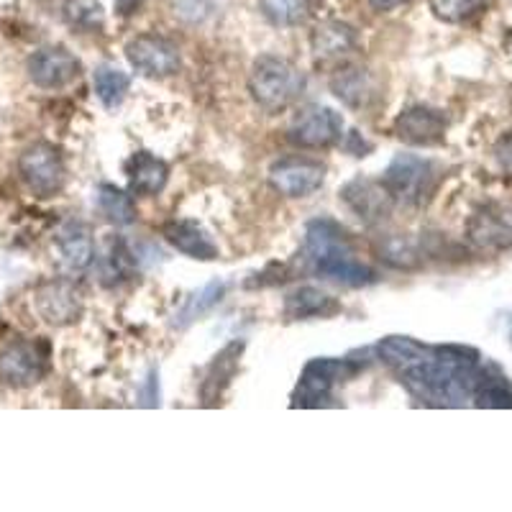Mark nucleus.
I'll return each instance as SVG.
<instances>
[{"label":"nucleus","mask_w":512,"mask_h":512,"mask_svg":"<svg viewBox=\"0 0 512 512\" xmlns=\"http://www.w3.org/2000/svg\"><path fill=\"white\" fill-rule=\"evenodd\" d=\"M303 254L310 272L323 280L346 287H367L377 282V272L356 256L346 228L331 218H318L308 223Z\"/></svg>","instance_id":"1"},{"label":"nucleus","mask_w":512,"mask_h":512,"mask_svg":"<svg viewBox=\"0 0 512 512\" xmlns=\"http://www.w3.org/2000/svg\"><path fill=\"white\" fill-rule=\"evenodd\" d=\"M251 98L262 105L264 111H285L305 90V75L295 64L277 54L256 57L249 72Z\"/></svg>","instance_id":"2"},{"label":"nucleus","mask_w":512,"mask_h":512,"mask_svg":"<svg viewBox=\"0 0 512 512\" xmlns=\"http://www.w3.org/2000/svg\"><path fill=\"white\" fill-rule=\"evenodd\" d=\"M438 182V169L431 159L418 157V154H397L384 169L382 185L392 195L395 203L413 205L420 208L431 200L433 190Z\"/></svg>","instance_id":"3"},{"label":"nucleus","mask_w":512,"mask_h":512,"mask_svg":"<svg viewBox=\"0 0 512 512\" xmlns=\"http://www.w3.org/2000/svg\"><path fill=\"white\" fill-rule=\"evenodd\" d=\"M18 175L36 198H54L67 182V164L62 149L49 141H36L26 146L18 157Z\"/></svg>","instance_id":"4"},{"label":"nucleus","mask_w":512,"mask_h":512,"mask_svg":"<svg viewBox=\"0 0 512 512\" xmlns=\"http://www.w3.org/2000/svg\"><path fill=\"white\" fill-rule=\"evenodd\" d=\"M359 364L351 359H313L305 364L297 390L292 395V405L300 408H318L331 397L338 384L354 379Z\"/></svg>","instance_id":"5"},{"label":"nucleus","mask_w":512,"mask_h":512,"mask_svg":"<svg viewBox=\"0 0 512 512\" xmlns=\"http://www.w3.org/2000/svg\"><path fill=\"white\" fill-rule=\"evenodd\" d=\"M287 139L300 149H331L344 139V118L328 105L310 103L295 113Z\"/></svg>","instance_id":"6"},{"label":"nucleus","mask_w":512,"mask_h":512,"mask_svg":"<svg viewBox=\"0 0 512 512\" xmlns=\"http://www.w3.org/2000/svg\"><path fill=\"white\" fill-rule=\"evenodd\" d=\"M128 64L149 80H164L180 72L182 54L175 41L159 34H139L126 44Z\"/></svg>","instance_id":"7"},{"label":"nucleus","mask_w":512,"mask_h":512,"mask_svg":"<svg viewBox=\"0 0 512 512\" xmlns=\"http://www.w3.org/2000/svg\"><path fill=\"white\" fill-rule=\"evenodd\" d=\"M49 369L47 346L39 341H16L0 354V384L11 390H29Z\"/></svg>","instance_id":"8"},{"label":"nucleus","mask_w":512,"mask_h":512,"mask_svg":"<svg viewBox=\"0 0 512 512\" xmlns=\"http://www.w3.org/2000/svg\"><path fill=\"white\" fill-rule=\"evenodd\" d=\"M328 167L318 159L287 157L269 167V185L285 198H308L323 187Z\"/></svg>","instance_id":"9"},{"label":"nucleus","mask_w":512,"mask_h":512,"mask_svg":"<svg viewBox=\"0 0 512 512\" xmlns=\"http://www.w3.org/2000/svg\"><path fill=\"white\" fill-rule=\"evenodd\" d=\"M34 308L44 323L54 328L72 326L82 318V295L70 280L41 282L34 292Z\"/></svg>","instance_id":"10"},{"label":"nucleus","mask_w":512,"mask_h":512,"mask_svg":"<svg viewBox=\"0 0 512 512\" xmlns=\"http://www.w3.org/2000/svg\"><path fill=\"white\" fill-rule=\"evenodd\" d=\"M29 80L41 90H62L80 77L82 64L70 49L41 47L26 62Z\"/></svg>","instance_id":"11"},{"label":"nucleus","mask_w":512,"mask_h":512,"mask_svg":"<svg viewBox=\"0 0 512 512\" xmlns=\"http://www.w3.org/2000/svg\"><path fill=\"white\" fill-rule=\"evenodd\" d=\"M466 236L479 249H507L512 246V205L487 203L469 218Z\"/></svg>","instance_id":"12"},{"label":"nucleus","mask_w":512,"mask_h":512,"mask_svg":"<svg viewBox=\"0 0 512 512\" xmlns=\"http://www.w3.org/2000/svg\"><path fill=\"white\" fill-rule=\"evenodd\" d=\"M446 116L428 105H410L395 118L397 139L410 146H436L446 139Z\"/></svg>","instance_id":"13"},{"label":"nucleus","mask_w":512,"mask_h":512,"mask_svg":"<svg viewBox=\"0 0 512 512\" xmlns=\"http://www.w3.org/2000/svg\"><path fill=\"white\" fill-rule=\"evenodd\" d=\"M341 200L369 226L382 223L395 208V200L387 192V187L382 185V180L377 182L367 180V177H356V180L346 182L344 190H341Z\"/></svg>","instance_id":"14"},{"label":"nucleus","mask_w":512,"mask_h":512,"mask_svg":"<svg viewBox=\"0 0 512 512\" xmlns=\"http://www.w3.org/2000/svg\"><path fill=\"white\" fill-rule=\"evenodd\" d=\"M54 249L67 272H85L95 264V241L82 221H67L54 236Z\"/></svg>","instance_id":"15"},{"label":"nucleus","mask_w":512,"mask_h":512,"mask_svg":"<svg viewBox=\"0 0 512 512\" xmlns=\"http://www.w3.org/2000/svg\"><path fill=\"white\" fill-rule=\"evenodd\" d=\"M162 236L180 254L198 259V262H213V259L221 256L218 244L210 239V233L198 221H190V218H175V221L164 223Z\"/></svg>","instance_id":"16"},{"label":"nucleus","mask_w":512,"mask_h":512,"mask_svg":"<svg viewBox=\"0 0 512 512\" xmlns=\"http://www.w3.org/2000/svg\"><path fill=\"white\" fill-rule=\"evenodd\" d=\"M331 90L338 100L354 111H364L377 100V82H374L372 72L359 64H349L344 70H338L331 77Z\"/></svg>","instance_id":"17"},{"label":"nucleus","mask_w":512,"mask_h":512,"mask_svg":"<svg viewBox=\"0 0 512 512\" xmlns=\"http://www.w3.org/2000/svg\"><path fill=\"white\" fill-rule=\"evenodd\" d=\"M126 177L136 195H159L169 182V164L152 152H136L126 162Z\"/></svg>","instance_id":"18"},{"label":"nucleus","mask_w":512,"mask_h":512,"mask_svg":"<svg viewBox=\"0 0 512 512\" xmlns=\"http://www.w3.org/2000/svg\"><path fill=\"white\" fill-rule=\"evenodd\" d=\"M310 44H313V54L320 62H331V59L349 57L351 52H356L359 36H356L354 26L344 24V21H323V24L315 26Z\"/></svg>","instance_id":"19"},{"label":"nucleus","mask_w":512,"mask_h":512,"mask_svg":"<svg viewBox=\"0 0 512 512\" xmlns=\"http://www.w3.org/2000/svg\"><path fill=\"white\" fill-rule=\"evenodd\" d=\"M241 351H244V341H233V344H228L216 359L210 361V367L203 379V387H200V395H203L205 405H216V402L221 400L223 390L231 384L233 374L239 369Z\"/></svg>","instance_id":"20"},{"label":"nucleus","mask_w":512,"mask_h":512,"mask_svg":"<svg viewBox=\"0 0 512 512\" xmlns=\"http://www.w3.org/2000/svg\"><path fill=\"white\" fill-rule=\"evenodd\" d=\"M338 310H341V305L318 287H297L285 297V315L290 320L331 318Z\"/></svg>","instance_id":"21"},{"label":"nucleus","mask_w":512,"mask_h":512,"mask_svg":"<svg viewBox=\"0 0 512 512\" xmlns=\"http://www.w3.org/2000/svg\"><path fill=\"white\" fill-rule=\"evenodd\" d=\"M95 259H98L100 264V280L108 287L121 285V282L128 280L136 269V256L128 251V246L123 244L121 239L108 241L103 254H95Z\"/></svg>","instance_id":"22"},{"label":"nucleus","mask_w":512,"mask_h":512,"mask_svg":"<svg viewBox=\"0 0 512 512\" xmlns=\"http://www.w3.org/2000/svg\"><path fill=\"white\" fill-rule=\"evenodd\" d=\"M377 356L392 369H405L415 361H423L425 356H431V346L420 344L410 336H387L377 344Z\"/></svg>","instance_id":"23"},{"label":"nucleus","mask_w":512,"mask_h":512,"mask_svg":"<svg viewBox=\"0 0 512 512\" xmlns=\"http://www.w3.org/2000/svg\"><path fill=\"white\" fill-rule=\"evenodd\" d=\"M95 200H98L100 213H103V216L108 218L113 226H131V223L136 221L134 200H131V195H128V192H123L121 187L108 185V182H105V185L98 187V195H95Z\"/></svg>","instance_id":"24"},{"label":"nucleus","mask_w":512,"mask_h":512,"mask_svg":"<svg viewBox=\"0 0 512 512\" xmlns=\"http://www.w3.org/2000/svg\"><path fill=\"white\" fill-rule=\"evenodd\" d=\"M472 400L477 402L479 408H512V384L502 374L482 367Z\"/></svg>","instance_id":"25"},{"label":"nucleus","mask_w":512,"mask_h":512,"mask_svg":"<svg viewBox=\"0 0 512 512\" xmlns=\"http://www.w3.org/2000/svg\"><path fill=\"white\" fill-rule=\"evenodd\" d=\"M93 88L105 108H116L123 103L128 88H131V77L118 67H111V64H100L93 72Z\"/></svg>","instance_id":"26"},{"label":"nucleus","mask_w":512,"mask_h":512,"mask_svg":"<svg viewBox=\"0 0 512 512\" xmlns=\"http://www.w3.org/2000/svg\"><path fill=\"white\" fill-rule=\"evenodd\" d=\"M223 295H226V285L218 280L208 282V285H205L200 292H192V295L187 297V303L180 308V313L175 315V326L187 328L190 323H195L198 318H203L205 313H210V310L221 303Z\"/></svg>","instance_id":"27"},{"label":"nucleus","mask_w":512,"mask_h":512,"mask_svg":"<svg viewBox=\"0 0 512 512\" xmlns=\"http://www.w3.org/2000/svg\"><path fill=\"white\" fill-rule=\"evenodd\" d=\"M62 13L64 21L80 34H98L105 26V11L100 0H67Z\"/></svg>","instance_id":"28"},{"label":"nucleus","mask_w":512,"mask_h":512,"mask_svg":"<svg viewBox=\"0 0 512 512\" xmlns=\"http://www.w3.org/2000/svg\"><path fill=\"white\" fill-rule=\"evenodd\" d=\"M259 8L269 24L282 29L305 24L310 16V0H259Z\"/></svg>","instance_id":"29"},{"label":"nucleus","mask_w":512,"mask_h":512,"mask_svg":"<svg viewBox=\"0 0 512 512\" xmlns=\"http://www.w3.org/2000/svg\"><path fill=\"white\" fill-rule=\"evenodd\" d=\"M377 251L379 259H384L395 269H415L420 264V249L408 236H400V233H390V236L379 239Z\"/></svg>","instance_id":"30"},{"label":"nucleus","mask_w":512,"mask_h":512,"mask_svg":"<svg viewBox=\"0 0 512 512\" xmlns=\"http://www.w3.org/2000/svg\"><path fill=\"white\" fill-rule=\"evenodd\" d=\"M487 0H431L433 16L446 24H464L484 11Z\"/></svg>","instance_id":"31"},{"label":"nucleus","mask_w":512,"mask_h":512,"mask_svg":"<svg viewBox=\"0 0 512 512\" xmlns=\"http://www.w3.org/2000/svg\"><path fill=\"white\" fill-rule=\"evenodd\" d=\"M210 0H180L177 3V13L185 18H190V21H203L205 16L210 13Z\"/></svg>","instance_id":"32"},{"label":"nucleus","mask_w":512,"mask_h":512,"mask_svg":"<svg viewBox=\"0 0 512 512\" xmlns=\"http://www.w3.org/2000/svg\"><path fill=\"white\" fill-rule=\"evenodd\" d=\"M367 3L377 13H392V11H397L402 3H408V0H367Z\"/></svg>","instance_id":"33"},{"label":"nucleus","mask_w":512,"mask_h":512,"mask_svg":"<svg viewBox=\"0 0 512 512\" xmlns=\"http://www.w3.org/2000/svg\"><path fill=\"white\" fill-rule=\"evenodd\" d=\"M144 0H116V13L118 16H134L141 8Z\"/></svg>","instance_id":"34"}]
</instances>
